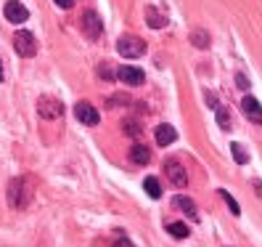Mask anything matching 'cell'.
I'll use <instances>...</instances> for the list:
<instances>
[{
    "instance_id": "18",
    "label": "cell",
    "mask_w": 262,
    "mask_h": 247,
    "mask_svg": "<svg viewBox=\"0 0 262 247\" xmlns=\"http://www.w3.org/2000/svg\"><path fill=\"white\" fill-rule=\"evenodd\" d=\"M191 43L196 45V48H209V35L204 32V29H193V32H191Z\"/></svg>"
},
{
    "instance_id": "22",
    "label": "cell",
    "mask_w": 262,
    "mask_h": 247,
    "mask_svg": "<svg viewBox=\"0 0 262 247\" xmlns=\"http://www.w3.org/2000/svg\"><path fill=\"white\" fill-rule=\"evenodd\" d=\"M122 128H125V133L133 136V138L141 133V125H138V120H125V122H122Z\"/></svg>"
},
{
    "instance_id": "17",
    "label": "cell",
    "mask_w": 262,
    "mask_h": 247,
    "mask_svg": "<svg viewBox=\"0 0 262 247\" xmlns=\"http://www.w3.org/2000/svg\"><path fill=\"white\" fill-rule=\"evenodd\" d=\"M167 231L172 234L175 239H186L191 231H188V226L186 223H180V221H172V223H167Z\"/></svg>"
},
{
    "instance_id": "4",
    "label": "cell",
    "mask_w": 262,
    "mask_h": 247,
    "mask_svg": "<svg viewBox=\"0 0 262 247\" xmlns=\"http://www.w3.org/2000/svg\"><path fill=\"white\" fill-rule=\"evenodd\" d=\"M80 27H82V35L88 40H98L103 35V19L98 16L96 11H85L82 19H80Z\"/></svg>"
},
{
    "instance_id": "13",
    "label": "cell",
    "mask_w": 262,
    "mask_h": 247,
    "mask_svg": "<svg viewBox=\"0 0 262 247\" xmlns=\"http://www.w3.org/2000/svg\"><path fill=\"white\" fill-rule=\"evenodd\" d=\"M175 138H178V130H175L172 125H159V128H157V144H159V146L175 144Z\"/></svg>"
},
{
    "instance_id": "26",
    "label": "cell",
    "mask_w": 262,
    "mask_h": 247,
    "mask_svg": "<svg viewBox=\"0 0 262 247\" xmlns=\"http://www.w3.org/2000/svg\"><path fill=\"white\" fill-rule=\"evenodd\" d=\"M127 247H130V244H127Z\"/></svg>"
},
{
    "instance_id": "5",
    "label": "cell",
    "mask_w": 262,
    "mask_h": 247,
    "mask_svg": "<svg viewBox=\"0 0 262 247\" xmlns=\"http://www.w3.org/2000/svg\"><path fill=\"white\" fill-rule=\"evenodd\" d=\"M37 115L42 120H58L64 115V106H61V101L53 99V96H40L37 99Z\"/></svg>"
},
{
    "instance_id": "6",
    "label": "cell",
    "mask_w": 262,
    "mask_h": 247,
    "mask_svg": "<svg viewBox=\"0 0 262 247\" xmlns=\"http://www.w3.org/2000/svg\"><path fill=\"white\" fill-rule=\"evenodd\" d=\"M164 173H167L169 183H172V186H178V189H183V186L188 183V170H186V165H180L178 160H167V162H164Z\"/></svg>"
},
{
    "instance_id": "20",
    "label": "cell",
    "mask_w": 262,
    "mask_h": 247,
    "mask_svg": "<svg viewBox=\"0 0 262 247\" xmlns=\"http://www.w3.org/2000/svg\"><path fill=\"white\" fill-rule=\"evenodd\" d=\"M220 197L225 199V205L230 207V213H233V215H241V207H238V202H236V199H233V197H230V194H228L225 189H220Z\"/></svg>"
},
{
    "instance_id": "19",
    "label": "cell",
    "mask_w": 262,
    "mask_h": 247,
    "mask_svg": "<svg viewBox=\"0 0 262 247\" xmlns=\"http://www.w3.org/2000/svg\"><path fill=\"white\" fill-rule=\"evenodd\" d=\"M230 154H233V160H236L238 165H246V162H249V154L244 151L241 144H230Z\"/></svg>"
},
{
    "instance_id": "21",
    "label": "cell",
    "mask_w": 262,
    "mask_h": 247,
    "mask_svg": "<svg viewBox=\"0 0 262 247\" xmlns=\"http://www.w3.org/2000/svg\"><path fill=\"white\" fill-rule=\"evenodd\" d=\"M98 74L103 77V80H114V77H117V72L112 69L109 61H101V64H98Z\"/></svg>"
},
{
    "instance_id": "2",
    "label": "cell",
    "mask_w": 262,
    "mask_h": 247,
    "mask_svg": "<svg viewBox=\"0 0 262 247\" xmlns=\"http://www.w3.org/2000/svg\"><path fill=\"white\" fill-rule=\"evenodd\" d=\"M13 51L21 59H32L37 53V37L32 32H27V29H19V32L13 35Z\"/></svg>"
},
{
    "instance_id": "25",
    "label": "cell",
    "mask_w": 262,
    "mask_h": 247,
    "mask_svg": "<svg viewBox=\"0 0 262 247\" xmlns=\"http://www.w3.org/2000/svg\"><path fill=\"white\" fill-rule=\"evenodd\" d=\"M0 80H3V61H0Z\"/></svg>"
},
{
    "instance_id": "14",
    "label": "cell",
    "mask_w": 262,
    "mask_h": 247,
    "mask_svg": "<svg viewBox=\"0 0 262 247\" xmlns=\"http://www.w3.org/2000/svg\"><path fill=\"white\" fill-rule=\"evenodd\" d=\"M214 120H217V125H220L223 130L233 128V115H230L228 106H217V109H214Z\"/></svg>"
},
{
    "instance_id": "11",
    "label": "cell",
    "mask_w": 262,
    "mask_h": 247,
    "mask_svg": "<svg viewBox=\"0 0 262 247\" xmlns=\"http://www.w3.org/2000/svg\"><path fill=\"white\" fill-rule=\"evenodd\" d=\"M172 207H175V210H180V213H186L188 218H199V213H196V202H193L191 197H186V194L172 197Z\"/></svg>"
},
{
    "instance_id": "12",
    "label": "cell",
    "mask_w": 262,
    "mask_h": 247,
    "mask_svg": "<svg viewBox=\"0 0 262 247\" xmlns=\"http://www.w3.org/2000/svg\"><path fill=\"white\" fill-rule=\"evenodd\" d=\"M146 24H148L151 29H162V27L167 24V16H164L157 6H146Z\"/></svg>"
},
{
    "instance_id": "7",
    "label": "cell",
    "mask_w": 262,
    "mask_h": 247,
    "mask_svg": "<svg viewBox=\"0 0 262 247\" xmlns=\"http://www.w3.org/2000/svg\"><path fill=\"white\" fill-rule=\"evenodd\" d=\"M74 117L80 120L82 125H90V128H93V125H98V122H101V115H98V109H96V106L90 104V101H80V104H77V106H74Z\"/></svg>"
},
{
    "instance_id": "16",
    "label": "cell",
    "mask_w": 262,
    "mask_h": 247,
    "mask_svg": "<svg viewBox=\"0 0 262 247\" xmlns=\"http://www.w3.org/2000/svg\"><path fill=\"white\" fill-rule=\"evenodd\" d=\"M143 189H146V194H148L151 199H159V197H162V186H159V181L154 178V176H148V178L143 181Z\"/></svg>"
},
{
    "instance_id": "15",
    "label": "cell",
    "mask_w": 262,
    "mask_h": 247,
    "mask_svg": "<svg viewBox=\"0 0 262 247\" xmlns=\"http://www.w3.org/2000/svg\"><path fill=\"white\" fill-rule=\"evenodd\" d=\"M130 160H133L135 165H148V162H151V151H148L146 146H141V144H135V146L130 149Z\"/></svg>"
},
{
    "instance_id": "8",
    "label": "cell",
    "mask_w": 262,
    "mask_h": 247,
    "mask_svg": "<svg viewBox=\"0 0 262 247\" xmlns=\"http://www.w3.org/2000/svg\"><path fill=\"white\" fill-rule=\"evenodd\" d=\"M3 16H6L11 24H21V22L29 19V11H27L24 3H19V0H8L6 8H3Z\"/></svg>"
},
{
    "instance_id": "9",
    "label": "cell",
    "mask_w": 262,
    "mask_h": 247,
    "mask_svg": "<svg viewBox=\"0 0 262 247\" xmlns=\"http://www.w3.org/2000/svg\"><path fill=\"white\" fill-rule=\"evenodd\" d=\"M117 77L125 85H143V80H146V74H143V69H138V67H130V64H125L119 72H117Z\"/></svg>"
},
{
    "instance_id": "24",
    "label": "cell",
    "mask_w": 262,
    "mask_h": 247,
    "mask_svg": "<svg viewBox=\"0 0 262 247\" xmlns=\"http://www.w3.org/2000/svg\"><path fill=\"white\" fill-rule=\"evenodd\" d=\"M56 6H58V8H72L74 0H56Z\"/></svg>"
},
{
    "instance_id": "23",
    "label": "cell",
    "mask_w": 262,
    "mask_h": 247,
    "mask_svg": "<svg viewBox=\"0 0 262 247\" xmlns=\"http://www.w3.org/2000/svg\"><path fill=\"white\" fill-rule=\"evenodd\" d=\"M236 85H238L241 90H249V80H246L244 74H236Z\"/></svg>"
},
{
    "instance_id": "10",
    "label": "cell",
    "mask_w": 262,
    "mask_h": 247,
    "mask_svg": "<svg viewBox=\"0 0 262 247\" xmlns=\"http://www.w3.org/2000/svg\"><path fill=\"white\" fill-rule=\"evenodd\" d=\"M241 112H244L246 120H252L254 125H259V122H262V106H259V101L252 99V96H246V99L241 101Z\"/></svg>"
},
{
    "instance_id": "3",
    "label": "cell",
    "mask_w": 262,
    "mask_h": 247,
    "mask_svg": "<svg viewBox=\"0 0 262 247\" xmlns=\"http://www.w3.org/2000/svg\"><path fill=\"white\" fill-rule=\"evenodd\" d=\"M117 51H119V56H125V59H138V56L146 53V43L141 37H135V35H122L117 40Z\"/></svg>"
},
{
    "instance_id": "1",
    "label": "cell",
    "mask_w": 262,
    "mask_h": 247,
    "mask_svg": "<svg viewBox=\"0 0 262 247\" xmlns=\"http://www.w3.org/2000/svg\"><path fill=\"white\" fill-rule=\"evenodd\" d=\"M32 194H35V186L29 178H13L8 183V205L13 210H24L32 202Z\"/></svg>"
}]
</instances>
